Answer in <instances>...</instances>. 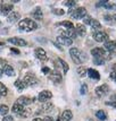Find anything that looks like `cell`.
<instances>
[{
	"instance_id": "1",
	"label": "cell",
	"mask_w": 116,
	"mask_h": 121,
	"mask_svg": "<svg viewBox=\"0 0 116 121\" xmlns=\"http://www.w3.org/2000/svg\"><path fill=\"white\" fill-rule=\"evenodd\" d=\"M18 28L23 32H32V31H34V30H37L38 25L34 21L25 18V19H22L18 23Z\"/></svg>"
},
{
	"instance_id": "2",
	"label": "cell",
	"mask_w": 116,
	"mask_h": 121,
	"mask_svg": "<svg viewBox=\"0 0 116 121\" xmlns=\"http://www.w3.org/2000/svg\"><path fill=\"white\" fill-rule=\"evenodd\" d=\"M23 82H24L25 86H29V87H34V86H37L38 83H39V80H38V78L35 77V75L32 74V73H27V74L24 76Z\"/></svg>"
},
{
	"instance_id": "3",
	"label": "cell",
	"mask_w": 116,
	"mask_h": 121,
	"mask_svg": "<svg viewBox=\"0 0 116 121\" xmlns=\"http://www.w3.org/2000/svg\"><path fill=\"white\" fill-rule=\"evenodd\" d=\"M68 14L72 15L73 18L75 19H80V18H84L87 16V9L84 7H80V8H76V9H69L68 10Z\"/></svg>"
},
{
	"instance_id": "4",
	"label": "cell",
	"mask_w": 116,
	"mask_h": 121,
	"mask_svg": "<svg viewBox=\"0 0 116 121\" xmlns=\"http://www.w3.org/2000/svg\"><path fill=\"white\" fill-rule=\"evenodd\" d=\"M11 111L16 113V114H18V116L23 117V118H26L29 116V111H26V109L24 108L23 105L21 104H18V103H14V105L11 108Z\"/></svg>"
},
{
	"instance_id": "5",
	"label": "cell",
	"mask_w": 116,
	"mask_h": 121,
	"mask_svg": "<svg viewBox=\"0 0 116 121\" xmlns=\"http://www.w3.org/2000/svg\"><path fill=\"white\" fill-rule=\"evenodd\" d=\"M92 37L97 42H106V41H108V35L102 31H93L92 32Z\"/></svg>"
},
{
	"instance_id": "6",
	"label": "cell",
	"mask_w": 116,
	"mask_h": 121,
	"mask_svg": "<svg viewBox=\"0 0 116 121\" xmlns=\"http://www.w3.org/2000/svg\"><path fill=\"white\" fill-rule=\"evenodd\" d=\"M69 54H71V58H72V60H73L76 65H80V63L82 62V59L80 58L81 52H80L76 48H72V49L69 50Z\"/></svg>"
},
{
	"instance_id": "7",
	"label": "cell",
	"mask_w": 116,
	"mask_h": 121,
	"mask_svg": "<svg viewBox=\"0 0 116 121\" xmlns=\"http://www.w3.org/2000/svg\"><path fill=\"white\" fill-rule=\"evenodd\" d=\"M49 78H50V80L53 82V84H59V83H62V80H63L62 74H60L58 70H53V73L50 74Z\"/></svg>"
},
{
	"instance_id": "8",
	"label": "cell",
	"mask_w": 116,
	"mask_h": 121,
	"mask_svg": "<svg viewBox=\"0 0 116 121\" xmlns=\"http://www.w3.org/2000/svg\"><path fill=\"white\" fill-rule=\"evenodd\" d=\"M53 97V93L49 92V91H42L39 93V96H38V100L40 102H47L50 99Z\"/></svg>"
},
{
	"instance_id": "9",
	"label": "cell",
	"mask_w": 116,
	"mask_h": 121,
	"mask_svg": "<svg viewBox=\"0 0 116 121\" xmlns=\"http://www.w3.org/2000/svg\"><path fill=\"white\" fill-rule=\"evenodd\" d=\"M34 54H35V57H37L39 60H41V61H46L48 59L47 53H46V51L43 50L42 48H37V49L34 50Z\"/></svg>"
},
{
	"instance_id": "10",
	"label": "cell",
	"mask_w": 116,
	"mask_h": 121,
	"mask_svg": "<svg viewBox=\"0 0 116 121\" xmlns=\"http://www.w3.org/2000/svg\"><path fill=\"white\" fill-rule=\"evenodd\" d=\"M35 101V99H31V97H29V96H21L16 103H18V104H21V105L25 106V105H30L32 104L33 102Z\"/></svg>"
},
{
	"instance_id": "11",
	"label": "cell",
	"mask_w": 116,
	"mask_h": 121,
	"mask_svg": "<svg viewBox=\"0 0 116 121\" xmlns=\"http://www.w3.org/2000/svg\"><path fill=\"white\" fill-rule=\"evenodd\" d=\"M8 42L14 45H17V47H25L27 44L25 40L19 39V37H10V39H8Z\"/></svg>"
},
{
	"instance_id": "12",
	"label": "cell",
	"mask_w": 116,
	"mask_h": 121,
	"mask_svg": "<svg viewBox=\"0 0 116 121\" xmlns=\"http://www.w3.org/2000/svg\"><path fill=\"white\" fill-rule=\"evenodd\" d=\"M90 53L93 56V58H97V57H104L105 58L106 56V51L104 49H101V48H95V49L91 50Z\"/></svg>"
},
{
	"instance_id": "13",
	"label": "cell",
	"mask_w": 116,
	"mask_h": 121,
	"mask_svg": "<svg viewBox=\"0 0 116 121\" xmlns=\"http://www.w3.org/2000/svg\"><path fill=\"white\" fill-rule=\"evenodd\" d=\"M11 10H13V5L11 4H5L4 6H1V8H0V13L5 16L9 15Z\"/></svg>"
},
{
	"instance_id": "14",
	"label": "cell",
	"mask_w": 116,
	"mask_h": 121,
	"mask_svg": "<svg viewBox=\"0 0 116 121\" xmlns=\"http://www.w3.org/2000/svg\"><path fill=\"white\" fill-rule=\"evenodd\" d=\"M75 33L76 35H80V36H84L85 33H87V28L83 24H77L75 26Z\"/></svg>"
},
{
	"instance_id": "15",
	"label": "cell",
	"mask_w": 116,
	"mask_h": 121,
	"mask_svg": "<svg viewBox=\"0 0 116 121\" xmlns=\"http://www.w3.org/2000/svg\"><path fill=\"white\" fill-rule=\"evenodd\" d=\"M87 74L89 75V77L91 79H95V80H99V79H100V75H99V73H98L96 69L89 68L88 71H87Z\"/></svg>"
},
{
	"instance_id": "16",
	"label": "cell",
	"mask_w": 116,
	"mask_h": 121,
	"mask_svg": "<svg viewBox=\"0 0 116 121\" xmlns=\"http://www.w3.org/2000/svg\"><path fill=\"white\" fill-rule=\"evenodd\" d=\"M108 92V86L107 85H101V86H98L96 88V94L98 96H104Z\"/></svg>"
},
{
	"instance_id": "17",
	"label": "cell",
	"mask_w": 116,
	"mask_h": 121,
	"mask_svg": "<svg viewBox=\"0 0 116 121\" xmlns=\"http://www.w3.org/2000/svg\"><path fill=\"white\" fill-rule=\"evenodd\" d=\"M32 16L34 17V19H38V21H40V19H42L43 17V13H42V9L40 8V7H37L34 10L32 11Z\"/></svg>"
},
{
	"instance_id": "18",
	"label": "cell",
	"mask_w": 116,
	"mask_h": 121,
	"mask_svg": "<svg viewBox=\"0 0 116 121\" xmlns=\"http://www.w3.org/2000/svg\"><path fill=\"white\" fill-rule=\"evenodd\" d=\"M57 42L60 43V44H64V45H66V47H69L71 44H73V41H72L71 39H67V37H64V36H58Z\"/></svg>"
},
{
	"instance_id": "19",
	"label": "cell",
	"mask_w": 116,
	"mask_h": 121,
	"mask_svg": "<svg viewBox=\"0 0 116 121\" xmlns=\"http://www.w3.org/2000/svg\"><path fill=\"white\" fill-rule=\"evenodd\" d=\"M19 17H21L19 13H16V11H14V13H10L9 15L7 16V21L10 22V23H15V22H17L18 19H19Z\"/></svg>"
},
{
	"instance_id": "20",
	"label": "cell",
	"mask_w": 116,
	"mask_h": 121,
	"mask_svg": "<svg viewBox=\"0 0 116 121\" xmlns=\"http://www.w3.org/2000/svg\"><path fill=\"white\" fill-rule=\"evenodd\" d=\"M72 118H73V113H72L71 110H65L63 112L62 117H60V119L63 121H69V120H72Z\"/></svg>"
},
{
	"instance_id": "21",
	"label": "cell",
	"mask_w": 116,
	"mask_h": 121,
	"mask_svg": "<svg viewBox=\"0 0 116 121\" xmlns=\"http://www.w3.org/2000/svg\"><path fill=\"white\" fill-rule=\"evenodd\" d=\"M62 34H63L64 37H67V39H75V37L77 36L76 35V33H75V30H67L66 32H62Z\"/></svg>"
},
{
	"instance_id": "22",
	"label": "cell",
	"mask_w": 116,
	"mask_h": 121,
	"mask_svg": "<svg viewBox=\"0 0 116 121\" xmlns=\"http://www.w3.org/2000/svg\"><path fill=\"white\" fill-rule=\"evenodd\" d=\"M105 48L108 50V51H114V50L116 49V41H111V40L106 41L105 42Z\"/></svg>"
},
{
	"instance_id": "23",
	"label": "cell",
	"mask_w": 116,
	"mask_h": 121,
	"mask_svg": "<svg viewBox=\"0 0 116 121\" xmlns=\"http://www.w3.org/2000/svg\"><path fill=\"white\" fill-rule=\"evenodd\" d=\"M2 71H4L7 76H14V75H15L14 68H13L11 66H9V65H6L5 67H4V70H2Z\"/></svg>"
},
{
	"instance_id": "24",
	"label": "cell",
	"mask_w": 116,
	"mask_h": 121,
	"mask_svg": "<svg viewBox=\"0 0 116 121\" xmlns=\"http://www.w3.org/2000/svg\"><path fill=\"white\" fill-rule=\"evenodd\" d=\"M57 60H58V62H59V65H60V67H63L64 74H67V71H68V65H67V62L60 58H58Z\"/></svg>"
},
{
	"instance_id": "25",
	"label": "cell",
	"mask_w": 116,
	"mask_h": 121,
	"mask_svg": "<svg viewBox=\"0 0 116 121\" xmlns=\"http://www.w3.org/2000/svg\"><path fill=\"white\" fill-rule=\"evenodd\" d=\"M14 85H15V87L18 91H23L25 87H26V86H25V84H24V82H23V80H21V79H17L15 83H14Z\"/></svg>"
},
{
	"instance_id": "26",
	"label": "cell",
	"mask_w": 116,
	"mask_h": 121,
	"mask_svg": "<svg viewBox=\"0 0 116 121\" xmlns=\"http://www.w3.org/2000/svg\"><path fill=\"white\" fill-rule=\"evenodd\" d=\"M89 25H90V26H92L93 28H95V30H99V28L101 27L100 23L97 21V19H93V18H91V21H90Z\"/></svg>"
},
{
	"instance_id": "27",
	"label": "cell",
	"mask_w": 116,
	"mask_h": 121,
	"mask_svg": "<svg viewBox=\"0 0 116 121\" xmlns=\"http://www.w3.org/2000/svg\"><path fill=\"white\" fill-rule=\"evenodd\" d=\"M60 25L64 27H66L67 30H73L74 28V25H73V23L72 22H69V21H64L60 23Z\"/></svg>"
},
{
	"instance_id": "28",
	"label": "cell",
	"mask_w": 116,
	"mask_h": 121,
	"mask_svg": "<svg viewBox=\"0 0 116 121\" xmlns=\"http://www.w3.org/2000/svg\"><path fill=\"white\" fill-rule=\"evenodd\" d=\"M9 111V108L6 105V104H0V114L1 116H6Z\"/></svg>"
},
{
	"instance_id": "29",
	"label": "cell",
	"mask_w": 116,
	"mask_h": 121,
	"mask_svg": "<svg viewBox=\"0 0 116 121\" xmlns=\"http://www.w3.org/2000/svg\"><path fill=\"white\" fill-rule=\"evenodd\" d=\"M53 109V103H50V102L43 104V106H42V110L44 111V112H50Z\"/></svg>"
},
{
	"instance_id": "30",
	"label": "cell",
	"mask_w": 116,
	"mask_h": 121,
	"mask_svg": "<svg viewBox=\"0 0 116 121\" xmlns=\"http://www.w3.org/2000/svg\"><path fill=\"white\" fill-rule=\"evenodd\" d=\"M96 116H97V118H98L99 120H101V121L106 120V113H105V112H104V111H102V110L97 111V113H96Z\"/></svg>"
},
{
	"instance_id": "31",
	"label": "cell",
	"mask_w": 116,
	"mask_h": 121,
	"mask_svg": "<svg viewBox=\"0 0 116 121\" xmlns=\"http://www.w3.org/2000/svg\"><path fill=\"white\" fill-rule=\"evenodd\" d=\"M104 62H105V58H104V57H97V58H93V63H95V65H99V66H101V65H104Z\"/></svg>"
},
{
	"instance_id": "32",
	"label": "cell",
	"mask_w": 116,
	"mask_h": 121,
	"mask_svg": "<svg viewBox=\"0 0 116 121\" xmlns=\"http://www.w3.org/2000/svg\"><path fill=\"white\" fill-rule=\"evenodd\" d=\"M7 93H8L7 87H6L2 83H0V95H1V96H6V95H7Z\"/></svg>"
},
{
	"instance_id": "33",
	"label": "cell",
	"mask_w": 116,
	"mask_h": 121,
	"mask_svg": "<svg viewBox=\"0 0 116 121\" xmlns=\"http://www.w3.org/2000/svg\"><path fill=\"white\" fill-rule=\"evenodd\" d=\"M77 74L81 76V77H84L85 75H87V71H88V69L85 68V67H80V68H77Z\"/></svg>"
},
{
	"instance_id": "34",
	"label": "cell",
	"mask_w": 116,
	"mask_h": 121,
	"mask_svg": "<svg viewBox=\"0 0 116 121\" xmlns=\"http://www.w3.org/2000/svg\"><path fill=\"white\" fill-rule=\"evenodd\" d=\"M65 5L67 6V7H74V6L76 5V1H74V0H71V1H66V2H65Z\"/></svg>"
},
{
	"instance_id": "35",
	"label": "cell",
	"mask_w": 116,
	"mask_h": 121,
	"mask_svg": "<svg viewBox=\"0 0 116 121\" xmlns=\"http://www.w3.org/2000/svg\"><path fill=\"white\" fill-rule=\"evenodd\" d=\"M53 13L56 14V15H64V14H65V11H64L63 9H53Z\"/></svg>"
},
{
	"instance_id": "36",
	"label": "cell",
	"mask_w": 116,
	"mask_h": 121,
	"mask_svg": "<svg viewBox=\"0 0 116 121\" xmlns=\"http://www.w3.org/2000/svg\"><path fill=\"white\" fill-rule=\"evenodd\" d=\"M87 88H88V87H87V85H82V87H81V92H80V93H81V94L82 95H84L85 93H87Z\"/></svg>"
},
{
	"instance_id": "37",
	"label": "cell",
	"mask_w": 116,
	"mask_h": 121,
	"mask_svg": "<svg viewBox=\"0 0 116 121\" xmlns=\"http://www.w3.org/2000/svg\"><path fill=\"white\" fill-rule=\"evenodd\" d=\"M41 71H42V74L47 75V74H49V73H50V68H48V67H43Z\"/></svg>"
},
{
	"instance_id": "38",
	"label": "cell",
	"mask_w": 116,
	"mask_h": 121,
	"mask_svg": "<svg viewBox=\"0 0 116 121\" xmlns=\"http://www.w3.org/2000/svg\"><path fill=\"white\" fill-rule=\"evenodd\" d=\"M10 51L13 53H14V54H21V52H19V50H18V49H15V48H11L10 49Z\"/></svg>"
},
{
	"instance_id": "39",
	"label": "cell",
	"mask_w": 116,
	"mask_h": 121,
	"mask_svg": "<svg viewBox=\"0 0 116 121\" xmlns=\"http://www.w3.org/2000/svg\"><path fill=\"white\" fill-rule=\"evenodd\" d=\"M2 121H14V118L13 117H10V116H7V117H5L4 118V120Z\"/></svg>"
},
{
	"instance_id": "40",
	"label": "cell",
	"mask_w": 116,
	"mask_h": 121,
	"mask_svg": "<svg viewBox=\"0 0 116 121\" xmlns=\"http://www.w3.org/2000/svg\"><path fill=\"white\" fill-rule=\"evenodd\" d=\"M111 78L114 79V80H116V70H114V71H111Z\"/></svg>"
},
{
	"instance_id": "41",
	"label": "cell",
	"mask_w": 116,
	"mask_h": 121,
	"mask_svg": "<svg viewBox=\"0 0 116 121\" xmlns=\"http://www.w3.org/2000/svg\"><path fill=\"white\" fill-rule=\"evenodd\" d=\"M106 2H107V1H99V2H97V7H101V6L105 7Z\"/></svg>"
},
{
	"instance_id": "42",
	"label": "cell",
	"mask_w": 116,
	"mask_h": 121,
	"mask_svg": "<svg viewBox=\"0 0 116 121\" xmlns=\"http://www.w3.org/2000/svg\"><path fill=\"white\" fill-rule=\"evenodd\" d=\"M6 62H7V61H6L5 59H1V58H0V66H4V67H5L6 65H7Z\"/></svg>"
},
{
	"instance_id": "43",
	"label": "cell",
	"mask_w": 116,
	"mask_h": 121,
	"mask_svg": "<svg viewBox=\"0 0 116 121\" xmlns=\"http://www.w3.org/2000/svg\"><path fill=\"white\" fill-rule=\"evenodd\" d=\"M113 18H111V16H109V15H106L105 16V21L106 22H111Z\"/></svg>"
},
{
	"instance_id": "44",
	"label": "cell",
	"mask_w": 116,
	"mask_h": 121,
	"mask_svg": "<svg viewBox=\"0 0 116 121\" xmlns=\"http://www.w3.org/2000/svg\"><path fill=\"white\" fill-rule=\"evenodd\" d=\"M43 121H53V120L51 117H46V118L43 119Z\"/></svg>"
},
{
	"instance_id": "45",
	"label": "cell",
	"mask_w": 116,
	"mask_h": 121,
	"mask_svg": "<svg viewBox=\"0 0 116 121\" xmlns=\"http://www.w3.org/2000/svg\"><path fill=\"white\" fill-rule=\"evenodd\" d=\"M53 44H55V47H56V48H58V49H59L60 51H63V48L60 47V45H59V44H58L57 42H56V43H53Z\"/></svg>"
},
{
	"instance_id": "46",
	"label": "cell",
	"mask_w": 116,
	"mask_h": 121,
	"mask_svg": "<svg viewBox=\"0 0 116 121\" xmlns=\"http://www.w3.org/2000/svg\"><path fill=\"white\" fill-rule=\"evenodd\" d=\"M32 121H43L42 119H40V118H35V119H33Z\"/></svg>"
},
{
	"instance_id": "47",
	"label": "cell",
	"mask_w": 116,
	"mask_h": 121,
	"mask_svg": "<svg viewBox=\"0 0 116 121\" xmlns=\"http://www.w3.org/2000/svg\"><path fill=\"white\" fill-rule=\"evenodd\" d=\"M1 76H2V70L0 69V78H1Z\"/></svg>"
},
{
	"instance_id": "48",
	"label": "cell",
	"mask_w": 116,
	"mask_h": 121,
	"mask_svg": "<svg viewBox=\"0 0 116 121\" xmlns=\"http://www.w3.org/2000/svg\"><path fill=\"white\" fill-rule=\"evenodd\" d=\"M4 5V2H2V1H0V8H1V6Z\"/></svg>"
},
{
	"instance_id": "49",
	"label": "cell",
	"mask_w": 116,
	"mask_h": 121,
	"mask_svg": "<svg viewBox=\"0 0 116 121\" xmlns=\"http://www.w3.org/2000/svg\"><path fill=\"white\" fill-rule=\"evenodd\" d=\"M113 19H115V21H116V14H115L114 16H113Z\"/></svg>"
},
{
	"instance_id": "50",
	"label": "cell",
	"mask_w": 116,
	"mask_h": 121,
	"mask_svg": "<svg viewBox=\"0 0 116 121\" xmlns=\"http://www.w3.org/2000/svg\"><path fill=\"white\" fill-rule=\"evenodd\" d=\"M57 121H60V119H58V120H57Z\"/></svg>"
},
{
	"instance_id": "51",
	"label": "cell",
	"mask_w": 116,
	"mask_h": 121,
	"mask_svg": "<svg viewBox=\"0 0 116 121\" xmlns=\"http://www.w3.org/2000/svg\"><path fill=\"white\" fill-rule=\"evenodd\" d=\"M0 25H1V22H0Z\"/></svg>"
}]
</instances>
